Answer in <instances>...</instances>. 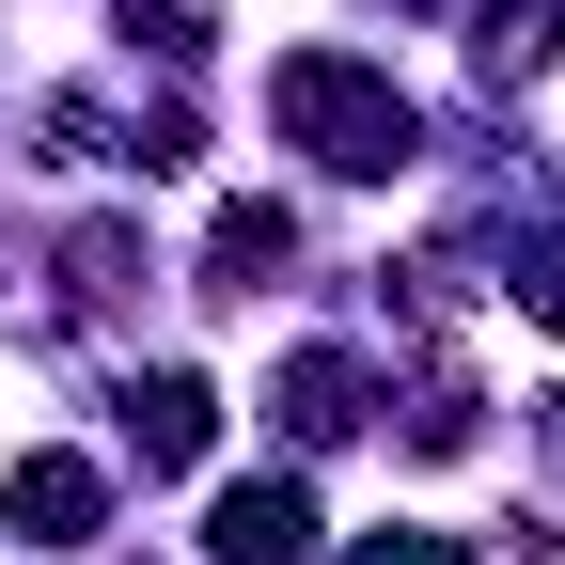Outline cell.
Instances as JSON below:
<instances>
[{"label":"cell","mask_w":565,"mask_h":565,"mask_svg":"<svg viewBox=\"0 0 565 565\" xmlns=\"http://www.w3.org/2000/svg\"><path fill=\"white\" fill-rule=\"evenodd\" d=\"M267 126L299 141V158H330V173H408V141H424V110L393 95V63H345V47H299L267 79Z\"/></svg>","instance_id":"1"},{"label":"cell","mask_w":565,"mask_h":565,"mask_svg":"<svg viewBox=\"0 0 565 565\" xmlns=\"http://www.w3.org/2000/svg\"><path fill=\"white\" fill-rule=\"evenodd\" d=\"M0 519H17V550H95L110 534V471L95 456H17L0 471Z\"/></svg>","instance_id":"2"},{"label":"cell","mask_w":565,"mask_h":565,"mask_svg":"<svg viewBox=\"0 0 565 565\" xmlns=\"http://www.w3.org/2000/svg\"><path fill=\"white\" fill-rule=\"evenodd\" d=\"M204 550H221V565H315V487L299 471L221 487V503H204Z\"/></svg>","instance_id":"3"},{"label":"cell","mask_w":565,"mask_h":565,"mask_svg":"<svg viewBox=\"0 0 565 565\" xmlns=\"http://www.w3.org/2000/svg\"><path fill=\"white\" fill-rule=\"evenodd\" d=\"M267 408H282V440H299V456H330V440H362V408H377V377L345 362V345H299V362L267 377Z\"/></svg>","instance_id":"4"},{"label":"cell","mask_w":565,"mask_h":565,"mask_svg":"<svg viewBox=\"0 0 565 565\" xmlns=\"http://www.w3.org/2000/svg\"><path fill=\"white\" fill-rule=\"evenodd\" d=\"M204 440H221V393H204V377H141L126 393V456L141 471H189Z\"/></svg>","instance_id":"5"},{"label":"cell","mask_w":565,"mask_h":565,"mask_svg":"<svg viewBox=\"0 0 565 565\" xmlns=\"http://www.w3.org/2000/svg\"><path fill=\"white\" fill-rule=\"evenodd\" d=\"M282 252H299V221H282V204H221V236H204V299H252Z\"/></svg>","instance_id":"6"},{"label":"cell","mask_w":565,"mask_h":565,"mask_svg":"<svg viewBox=\"0 0 565 565\" xmlns=\"http://www.w3.org/2000/svg\"><path fill=\"white\" fill-rule=\"evenodd\" d=\"M550 32H565V0H487V17H471V63H487V79H534Z\"/></svg>","instance_id":"7"},{"label":"cell","mask_w":565,"mask_h":565,"mask_svg":"<svg viewBox=\"0 0 565 565\" xmlns=\"http://www.w3.org/2000/svg\"><path fill=\"white\" fill-rule=\"evenodd\" d=\"M362 565H471V550H456V534H377Z\"/></svg>","instance_id":"8"}]
</instances>
